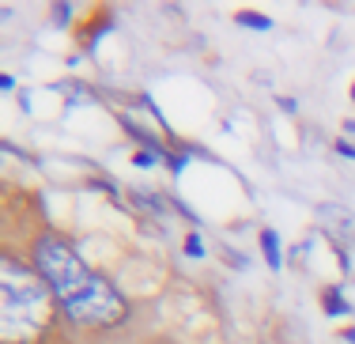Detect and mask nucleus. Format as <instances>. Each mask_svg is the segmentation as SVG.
I'll use <instances>...</instances> for the list:
<instances>
[{"label":"nucleus","instance_id":"dca6fc26","mask_svg":"<svg viewBox=\"0 0 355 344\" xmlns=\"http://www.w3.org/2000/svg\"><path fill=\"white\" fill-rule=\"evenodd\" d=\"M352 99H355V87H352Z\"/></svg>","mask_w":355,"mask_h":344},{"label":"nucleus","instance_id":"f257e3e1","mask_svg":"<svg viewBox=\"0 0 355 344\" xmlns=\"http://www.w3.org/2000/svg\"><path fill=\"white\" fill-rule=\"evenodd\" d=\"M35 265L38 273H42V280L53 287V295L68 307V303H76L79 295L87 292V287L95 284V273H87V265L76 258V250L72 246H64L61 238H38L35 242Z\"/></svg>","mask_w":355,"mask_h":344},{"label":"nucleus","instance_id":"7ed1b4c3","mask_svg":"<svg viewBox=\"0 0 355 344\" xmlns=\"http://www.w3.org/2000/svg\"><path fill=\"white\" fill-rule=\"evenodd\" d=\"M46 303V284L35 273H27L15 261H4V310L8 322H15L19 314H35Z\"/></svg>","mask_w":355,"mask_h":344},{"label":"nucleus","instance_id":"20e7f679","mask_svg":"<svg viewBox=\"0 0 355 344\" xmlns=\"http://www.w3.org/2000/svg\"><path fill=\"white\" fill-rule=\"evenodd\" d=\"M261 254H265V265H269L272 273H280V265H284V250H280V235L272 227L261 231Z\"/></svg>","mask_w":355,"mask_h":344},{"label":"nucleus","instance_id":"4468645a","mask_svg":"<svg viewBox=\"0 0 355 344\" xmlns=\"http://www.w3.org/2000/svg\"><path fill=\"white\" fill-rule=\"evenodd\" d=\"M344 337H348V341L355 344V325H352V329H348V333H344Z\"/></svg>","mask_w":355,"mask_h":344},{"label":"nucleus","instance_id":"0eeeda50","mask_svg":"<svg viewBox=\"0 0 355 344\" xmlns=\"http://www.w3.org/2000/svg\"><path fill=\"white\" fill-rule=\"evenodd\" d=\"M163 159H166V155H159V151H136V155H133V163L140 166V171H151V166H159Z\"/></svg>","mask_w":355,"mask_h":344},{"label":"nucleus","instance_id":"f8f14e48","mask_svg":"<svg viewBox=\"0 0 355 344\" xmlns=\"http://www.w3.org/2000/svg\"><path fill=\"white\" fill-rule=\"evenodd\" d=\"M68 15H72L68 4H57V8H53V19H68Z\"/></svg>","mask_w":355,"mask_h":344},{"label":"nucleus","instance_id":"9d476101","mask_svg":"<svg viewBox=\"0 0 355 344\" xmlns=\"http://www.w3.org/2000/svg\"><path fill=\"white\" fill-rule=\"evenodd\" d=\"M336 151H340L344 159H355V144H348V140H336Z\"/></svg>","mask_w":355,"mask_h":344},{"label":"nucleus","instance_id":"6e6552de","mask_svg":"<svg viewBox=\"0 0 355 344\" xmlns=\"http://www.w3.org/2000/svg\"><path fill=\"white\" fill-rule=\"evenodd\" d=\"M185 254H189V258H204V242H200L197 235H189L185 238Z\"/></svg>","mask_w":355,"mask_h":344},{"label":"nucleus","instance_id":"1a4fd4ad","mask_svg":"<svg viewBox=\"0 0 355 344\" xmlns=\"http://www.w3.org/2000/svg\"><path fill=\"white\" fill-rule=\"evenodd\" d=\"M136 201H140L144 208H151V212H155V216L163 212V201H159V197H148V193H136Z\"/></svg>","mask_w":355,"mask_h":344},{"label":"nucleus","instance_id":"f03ea898","mask_svg":"<svg viewBox=\"0 0 355 344\" xmlns=\"http://www.w3.org/2000/svg\"><path fill=\"white\" fill-rule=\"evenodd\" d=\"M64 310H68L76 322H84V325H114V322L125 318V303H121V295L102 276L95 280L76 303H68Z\"/></svg>","mask_w":355,"mask_h":344},{"label":"nucleus","instance_id":"ddd939ff","mask_svg":"<svg viewBox=\"0 0 355 344\" xmlns=\"http://www.w3.org/2000/svg\"><path fill=\"white\" fill-rule=\"evenodd\" d=\"M0 87H4V91H12V87H15V76H8V72H4V76H0Z\"/></svg>","mask_w":355,"mask_h":344},{"label":"nucleus","instance_id":"9b49d317","mask_svg":"<svg viewBox=\"0 0 355 344\" xmlns=\"http://www.w3.org/2000/svg\"><path fill=\"white\" fill-rule=\"evenodd\" d=\"M185 163H189L185 155H174V159H171V171H174V174H182V171H185Z\"/></svg>","mask_w":355,"mask_h":344},{"label":"nucleus","instance_id":"39448f33","mask_svg":"<svg viewBox=\"0 0 355 344\" xmlns=\"http://www.w3.org/2000/svg\"><path fill=\"white\" fill-rule=\"evenodd\" d=\"M235 23H238V27H249V30H272V19H269V15L246 12V8H242V12L235 15Z\"/></svg>","mask_w":355,"mask_h":344},{"label":"nucleus","instance_id":"423d86ee","mask_svg":"<svg viewBox=\"0 0 355 344\" xmlns=\"http://www.w3.org/2000/svg\"><path fill=\"white\" fill-rule=\"evenodd\" d=\"M325 314H333V318H344V314H352V303L344 299L340 292H329V295H325Z\"/></svg>","mask_w":355,"mask_h":344},{"label":"nucleus","instance_id":"2eb2a0df","mask_svg":"<svg viewBox=\"0 0 355 344\" xmlns=\"http://www.w3.org/2000/svg\"><path fill=\"white\" fill-rule=\"evenodd\" d=\"M348 129H352V133H355V122H348Z\"/></svg>","mask_w":355,"mask_h":344}]
</instances>
